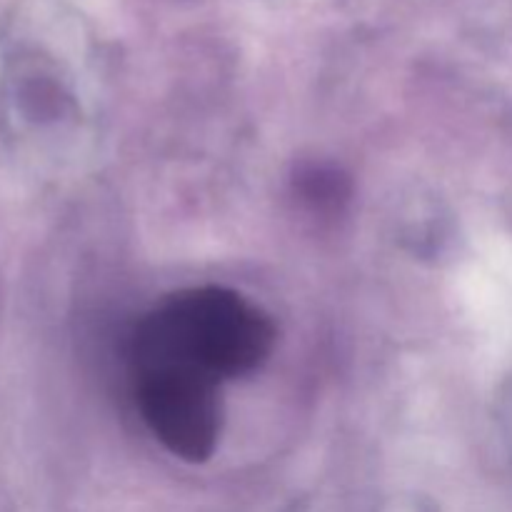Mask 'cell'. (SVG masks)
<instances>
[{
	"label": "cell",
	"mask_w": 512,
	"mask_h": 512,
	"mask_svg": "<svg viewBox=\"0 0 512 512\" xmlns=\"http://www.w3.org/2000/svg\"><path fill=\"white\" fill-rule=\"evenodd\" d=\"M135 400L145 425L173 455L203 463L223 428L220 385L168 365L133 363Z\"/></svg>",
	"instance_id": "2"
},
{
	"label": "cell",
	"mask_w": 512,
	"mask_h": 512,
	"mask_svg": "<svg viewBox=\"0 0 512 512\" xmlns=\"http://www.w3.org/2000/svg\"><path fill=\"white\" fill-rule=\"evenodd\" d=\"M273 343L275 328L258 305L235 290L205 285L180 290L145 315L130 360L175 365L223 385L258 370Z\"/></svg>",
	"instance_id": "1"
}]
</instances>
